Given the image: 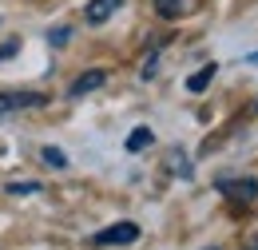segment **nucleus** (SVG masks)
<instances>
[{
	"instance_id": "13",
	"label": "nucleus",
	"mask_w": 258,
	"mask_h": 250,
	"mask_svg": "<svg viewBox=\"0 0 258 250\" xmlns=\"http://www.w3.org/2000/svg\"><path fill=\"white\" fill-rule=\"evenodd\" d=\"M246 60H250V64H258V52H250V56H246Z\"/></svg>"
},
{
	"instance_id": "1",
	"label": "nucleus",
	"mask_w": 258,
	"mask_h": 250,
	"mask_svg": "<svg viewBox=\"0 0 258 250\" xmlns=\"http://www.w3.org/2000/svg\"><path fill=\"white\" fill-rule=\"evenodd\" d=\"M44 103H48V95H40V92H0V119L32 111V107H44Z\"/></svg>"
},
{
	"instance_id": "4",
	"label": "nucleus",
	"mask_w": 258,
	"mask_h": 250,
	"mask_svg": "<svg viewBox=\"0 0 258 250\" xmlns=\"http://www.w3.org/2000/svg\"><path fill=\"white\" fill-rule=\"evenodd\" d=\"M119 8H123V0H88L84 20H88V24H107V20H111Z\"/></svg>"
},
{
	"instance_id": "6",
	"label": "nucleus",
	"mask_w": 258,
	"mask_h": 250,
	"mask_svg": "<svg viewBox=\"0 0 258 250\" xmlns=\"http://www.w3.org/2000/svg\"><path fill=\"white\" fill-rule=\"evenodd\" d=\"M151 143H155V131H151V127H135V131L127 135V151L131 155L143 151V147H151Z\"/></svg>"
},
{
	"instance_id": "8",
	"label": "nucleus",
	"mask_w": 258,
	"mask_h": 250,
	"mask_svg": "<svg viewBox=\"0 0 258 250\" xmlns=\"http://www.w3.org/2000/svg\"><path fill=\"white\" fill-rule=\"evenodd\" d=\"M183 4H187V0H155V8H159L163 20H175V16L183 12Z\"/></svg>"
},
{
	"instance_id": "7",
	"label": "nucleus",
	"mask_w": 258,
	"mask_h": 250,
	"mask_svg": "<svg viewBox=\"0 0 258 250\" xmlns=\"http://www.w3.org/2000/svg\"><path fill=\"white\" fill-rule=\"evenodd\" d=\"M215 72H219L215 64H207V68H199V72H195L191 80H187V88H191V92H203V88H207V84L215 80Z\"/></svg>"
},
{
	"instance_id": "3",
	"label": "nucleus",
	"mask_w": 258,
	"mask_h": 250,
	"mask_svg": "<svg viewBox=\"0 0 258 250\" xmlns=\"http://www.w3.org/2000/svg\"><path fill=\"white\" fill-rule=\"evenodd\" d=\"M219 191L230 195V199H238V203H254V199H258V183L250 179V175H246V179H223Z\"/></svg>"
},
{
	"instance_id": "2",
	"label": "nucleus",
	"mask_w": 258,
	"mask_h": 250,
	"mask_svg": "<svg viewBox=\"0 0 258 250\" xmlns=\"http://www.w3.org/2000/svg\"><path fill=\"white\" fill-rule=\"evenodd\" d=\"M135 238H139V226H135V222H115V226H107V230L96 234L99 246H127Z\"/></svg>"
},
{
	"instance_id": "11",
	"label": "nucleus",
	"mask_w": 258,
	"mask_h": 250,
	"mask_svg": "<svg viewBox=\"0 0 258 250\" xmlns=\"http://www.w3.org/2000/svg\"><path fill=\"white\" fill-rule=\"evenodd\" d=\"M68 36H72V28H56L52 36H48V40H52V48H64V44H68Z\"/></svg>"
},
{
	"instance_id": "12",
	"label": "nucleus",
	"mask_w": 258,
	"mask_h": 250,
	"mask_svg": "<svg viewBox=\"0 0 258 250\" xmlns=\"http://www.w3.org/2000/svg\"><path fill=\"white\" fill-rule=\"evenodd\" d=\"M12 52H16V44H4V48H0V60H8Z\"/></svg>"
},
{
	"instance_id": "5",
	"label": "nucleus",
	"mask_w": 258,
	"mask_h": 250,
	"mask_svg": "<svg viewBox=\"0 0 258 250\" xmlns=\"http://www.w3.org/2000/svg\"><path fill=\"white\" fill-rule=\"evenodd\" d=\"M103 84H107V72H103V68H92L88 76H80V80L68 88V95H72V99H80V95L96 92V88H103Z\"/></svg>"
},
{
	"instance_id": "10",
	"label": "nucleus",
	"mask_w": 258,
	"mask_h": 250,
	"mask_svg": "<svg viewBox=\"0 0 258 250\" xmlns=\"http://www.w3.org/2000/svg\"><path fill=\"white\" fill-rule=\"evenodd\" d=\"M8 195H40V183H8Z\"/></svg>"
},
{
	"instance_id": "9",
	"label": "nucleus",
	"mask_w": 258,
	"mask_h": 250,
	"mask_svg": "<svg viewBox=\"0 0 258 250\" xmlns=\"http://www.w3.org/2000/svg\"><path fill=\"white\" fill-rule=\"evenodd\" d=\"M44 163H52V167H68V155L60 147H44Z\"/></svg>"
}]
</instances>
